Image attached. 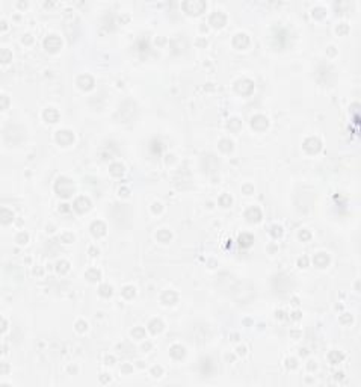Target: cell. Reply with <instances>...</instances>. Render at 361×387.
<instances>
[{
    "label": "cell",
    "mask_w": 361,
    "mask_h": 387,
    "mask_svg": "<svg viewBox=\"0 0 361 387\" xmlns=\"http://www.w3.org/2000/svg\"><path fill=\"white\" fill-rule=\"evenodd\" d=\"M54 188H56V192L62 197H70L74 192V185L71 183V180L65 179V177H59Z\"/></svg>",
    "instance_id": "6da1fadb"
},
{
    "label": "cell",
    "mask_w": 361,
    "mask_h": 387,
    "mask_svg": "<svg viewBox=\"0 0 361 387\" xmlns=\"http://www.w3.org/2000/svg\"><path fill=\"white\" fill-rule=\"evenodd\" d=\"M183 8L186 9V12L189 14H199L206 9V3L204 2H199V0H193V2H184L183 3Z\"/></svg>",
    "instance_id": "7a4b0ae2"
},
{
    "label": "cell",
    "mask_w": 361,
    "mask_h": 387,
    "mask_svg": "<svg viewBox=\"0 0 361 387\" xmlns=\"http://www.w3.org/2000/svg\"><path fill=\"white\" fill-rule=\"evenodd\" d=\"M236 89H237V92H240V94L248 95V94L252 92L254 83H252L251 80H248V79H242V80H239V82L236 83Z\"/></svg>",
    "instance_id": "3957f363"
},
{
    "label": "cell",
    "mask_w": 361,
    "mask_h": 387,
    "mask_svg": "<svg viewBox=\"0 0 361 387\" xmlns=\"http://www.w3.org/2000/svg\"><path fill=\"white\" fill-rule=\"evenodd\" d=\"M60 45H62V41H60L56 35H50L49 38H45V39H44V47H45L47 50H50V52H56V50H59Z\"/></svg>",
    "instance_id": "277c9868"
},
{
    "label": "cell",
    "mask_w": 361,
    "mask_h": 387,
    "mask_svg": "<svg viewBox=\"0 0 361 387\" xmlns=\"http://www.w3.org/2000/svg\"><path fill=\"white\" fill-rule=\"evenodd\" d=\"M56 141L60 145H68V144H71L74 141V135L70 130H59L56 133Z\"/></svg>",
    "instance_id": "5b68a950"
},
{
    "label": "cell",
    "mask_w": 361,
    "mask_h": 387,
    "mask_svg": "<svg viewBox=\"0 0 361 387\" xmlns=\"http://www.w3.org/2000/svg\"><path fill=\"white\" fill-rule=\"evenodd\" d=\"M304 148L308 151V153H317L320 150V141L317 138H308L305 142H304Z\"/></svg>",
    "instance_id": "8992f818"
},
{
    "label": "cell",
    "mask_w": 361,
    "mask_h": 387,
    "mask_svg": "<svg viewBox=\"0 0 361 387\" xmlns=\"http://www.w3.org/2000/svg\"><path fill=\"white\" fill-rule=\"evenodd\" d=\"M267 118L266 117H263V115H255V117H252V120H251V126L254 127V129L257 130H265L267 127Z\"/></svg>",
    "instance_id": "52a82bcc"
},
{
    "label": "cell",
    "mask_w": 361,
    "mask_h": 387,
    "mask_svg": "<svg viewBox=\"0 0 361 387\" xmlns=\"http://www.w3.org/2000/svg\"><path fill=\"white\" fill-rule=\"evenodd\" d=\"M245 216H246V219H248L250 222H257V221L261 219V212H260L258 207H250V209L246 210Z\"/></svg>",
    "instance_id": "ba28073f"
},
{
    "label": "cell",
    "mask_w": 361,
    "mask_h": 387,
    "mask_svg": "<svg viewBox=\"0 0 361 387\" xmlns=\"http://www.w3.org/2000/svg\"><path fill=\"white\" fill-rule=\"evenodd\" d=\"M89 207H91V201L85 197H79L77 200L74 201V209H76L77 212H85V210H88Z\"/></svg>",
    "instance_id": "9c48e42d"
},
{
    "label": "cell",
    "mask_w": 361,
    "mask_h": 387,
    "mask_svg": "<svg viewBox=\"0 0 361 387\" xmlns=\"http://www.w3.org/2000/svg\"><path fill=\"white\" fill-rule=\"evenodd\" d=\"M77 85L82 88V89H91L94 86V80L91 76L88 74H83V76H79L77 79Z\"/></svg>",
    "instance_id": "30bf717a"
},
{
    "label": "cell",
    "mask_w": 361,
    "mask_h": 387,
    "mask_svg": "<svg viewBox=\"0 0 361 387\" xmlns=\"http://www.w3.org/2000/svg\"><path fill=\"white\" fill-rule=\"evenodd\" d=\"M233 44H234V47H237V49H245L248 44H250V39H248V36L245 34H237L236 36H234V39H233Z\"/></svg>",
    "instance_id": "8fae6325"
},
{
    "label": "cell",
    "mask_w": 361,
    "mask_h": 387,
    "mask_svg": "<svg viewBox=\"0 0 361 387\" xmlns=\"http://www.w3.org/2000/svg\"><path fill=\"white\" fill-rule=\"evenodd\" d=\"M225 15H224L222 12H215V14H212V17H210V24H213L215 27H221L225 24Z\"/></svg>",
    "instance_id": "7c38bea8"
},
{
    "label": "cell",
    "mask_w": 361,
    "mask_h": 387,
    "mask_svg": "<svg viewBox=\"0 0 361 387\" xmlns=\"http://www.w3.org/2000/svg\"><path fill=\"white\" fill-rule=\"evenodd\" d=\"M91 233H92L94 236H97V238H100V236H103L104 233H106V225H104L101 221L92 222V225H91Z\"/></svg>",
    "instance_id": "4fadbf2b"
},
{
    "label": "cell",
    "mask_w": 361,
    "mask_h": 387,
    "mask_svg": "<svg viewBox=\"0 0 361 387\" xmlns=\"http://www.w3.org/2000/svg\"><path fill=\"white\" fill-rule=\"evenodd\" d=\"M313 262H314V265L319 268H325L329 263V259H328L327 254H323V253H319L317 256H314V259H313Z\"/></svg>",
    "instance_id": "5bb4252c"
},
{
    "label": "cell",
    "mask_w": 361,
    "mask_h": 387,
    "mask_svg": "<svg viewBox=\"0 0 361 387\" xmlns=\"http://www.w3.org/2000/svg\"><path fill=\"white\" fill-rule=\"evenodd\" d=\"M252 242H254V238H252L251 234H248V233H242L240 236H239V245H240V247H243V248H248V247H251V245H252Z\"/></svg>",
    "instance_id": "9a60e30c"
},
{
    "label": "cell",
    "mask_w": 361,
    "mask_h": 387,
    "mask_svg": "<svg viewBox=\"0 0 361 387\" xmlns=\"http://www.w3.org/2000/svg\"><path fill=\"white\" fill-rule=\"evenodd\" d=\"M162 302L163 304H174V302H177V293L172 292V290H166L162 295Z\"/></svg>",
    "instance_id": "2e32d148"
},
{
    "label": "cell",
    "mask_w": 361,
    "mask_h": 387,
    "mask_svg": "<svg viewBox=\"0 0 361 387\" xmlns=\"http://www.w3.org/2000/svg\"><path fill=\"white\" fill-rule=\"evenodd\" d=\"M169 353H171V355L174 357V358H177V360L183 358V357H184V354H186V353H184V348H183V346H180V345H174Z\"/></svg>",
    "instance_id": "e0dca14e"
},
{
    "label": "cell",
    "mask_w": 361,
    "mask_h": 387,
    "mask_svg": "<svg viewBox=\"0 0 361 387\" xmlns=\"http://www.w3.org/2000/svg\"><path fill=\"white\" fill-rule=\"evenodd\" d=\"M213 369V364H212V360L210 358H201V372L204 375H209Z\"/></svg>",
    "instance_id": "ac0fdd59"
},
{
    "label": "cell",
    "mask_w": 361,
    "mask_h": 387,
    "mask_svg": "<svg viewBox=\"0 0 361 387\" xmlns=\"http://www.w3.org/2000/svg\"><path fill=\"white\" fill-rule=\"evenodd\" d=\"M44 118L47 121H50V123H56L58 118H59V113H58V111H54V109H47V111L44 112Z\"/></svg>",
    "instance_id": "d6986e66"
},
{
    "label": "cell",
    "mask_w": 361,
    "mask_h": 387,
    "mask_svg": "<svg viewBox=\"0 0 361 387\" xmlns=\"http://www.w3.org/2000/svg\"><path fill=\"white\" fill-rule=\"evenodd\" d=\"M150 331L151 333H159V331H162V328H163V324H162V321H159V319H154V321H151L150 322Z\"/></svg>",
    "instance_id": "ffe728a7"
},
{
    "label": "cell",
    "mask_w": 361,
    "mask_h": 387,
    "mask_svg": "<svg viewBox=\"0 0 361 387\" xmlns=\"http://www.w3.org/2000/svg\"><path fill=\"white\" fill-rule=\"evenodd\" d=\"M328 358H329L331 364H337V363H340V361L343 360V354H340L338 351H333V353H329Z\"/></svg>",
    "instance_id": "44dd1931"
},
{
    "label": "cell",
    "mask_w": 361,
    "mask_h": 387,
    "mask_svg": "<svg viewBox=\"0 0 361 387\" xmlns=\"http://www.w3.org/2000/svg\"><path fill=\"white\" fill-rule=\"evenodd\" d=\"M156 238H157V241L165 242V243H166V242L171 241V233L168 232V230H160V232H157Z\"/></svg>",
    "instance_id": "7402d4cb"
},
{
    "label": "cell",
    "mask_w": 361,
    "mask_h": 387,
    "mask_svg": "<svg viewBox=\"0 0 361 387\" xmlns=\"http://www.w3.org/2000/svg\"><path fill=\"white\" fill-rule=\"evenodd\" d=\"M12 219H14V213L9 212L8 209H2V221H3V224H8Z\"/></svg>",
    "instance_id": "603a6c76"
},
{
    "label": "cell",
    "mask_w": 361,
    "mask_h": 387,
    "mask_svg": "<svg viewBox=\"0 0 361 387\" xmlns=\"http://www.w3.org/2000/svg\"><path fill=\"white\" fill-rule=\"evenodd\" d=\"M86 278H88L89 281H97V280H100V272H98L97 269H89V271L86 272Z\"/></svg>",
    "instance_id": "cb8c5ba5"
},
{
    "label": "cell",
    "mask_w": 361,
    "mask_h": 387,
    "mask_svg": "<svg viewBox=\"0 0 361 387\" xmlns=\"http://www.w3.org/2000/svg\"><path fill=\"white\" fill-rule=\"evenodd\" d=\"M111 172L113 174V175L118 177V175H121V174L124 172V166H122L121 164H112L111 165Z\"/></svg>",
    "instance_id": "d4e9b609"
},
{
    "label": "cell",
    "mask_w": 361,
    "mask_h": 387,
    "mask_svg": "<svg viewBox=\"0 0 361 387\" xmlns=\"http://www.w3.org/2000/svg\"><path fill=\"white\" fill-rule=\"evenodd\" d=\"M219 148H221L222 151H225V153L231 151V148H233L231 141H228V139H222V141L219 142Z\"/></svg>",
    "instance_id": "484cf974"
},
{
    "label": "cell",
    "mask_w": 361,
    "mask_h": 387,
    "mask_svg": "<svg viewBox=\"0 0 361 387\" xmlns=\"http://www.w3.org/2000/svg\"><path fill=\"white\" fill-rule=\"evenodd\" d=\"M68 269H70L68 262H65V260H60V262H58V272H59V274H65Z\"/></svg>",
    "instance_id": "4316f807"
},
{
    "label": "cell",
    "mask_w": 361,
    "mask_h": 387,
    "mask_svg": "<svg viewBox=\"0 0 361 387\" xmlns=\"http://www.w3.org/2000/svg\"><path fill=\"white\" fill-rule=\"evenodd\" d=\"M100 295H101V296H111L112 287L109 286V284H103V286L100 287Z\"/></svg>",
    "instance_id": "83f0119b"
},
{
    "label": "cell",
    "mask_w": 361,
    "mask_h": 387,
    "mask_svg": "<svg viewBox=\"0 0 361 387\" xmlns=\"http://www.w3.org/2000/svg\"><path fill=\"white\" fill-rule=\"evenodd\" d=\"M132 336H133L135 339H144L145 330H144V328H135V330L132 331Z\"/></svg>",
    "instance_id": "f1b7e54d"
},
{
    "label": "cell",
    "mask_w": 361,
    "mask_h": 387,
    "mask_svg": "<svg viewBox=\"0 0 361 387\" xmlns=\"http://www.w3.org/2000/svg\"><path fill=\"white\" fill-rule=\"evenodd\" d=\"M219 203H221V206L228 207L231 204V198H230V195H222V197L219 198Z\"/></svg>",
    "instance_id": "f546056e"
},
{
    "label": "cell",
    "mask_w": 361,
    "mask_h": 387,
    "mask_svg": "<svg viewBox=\"0 0 361 387\" xmlns=\"http://www.w3.org/2000/svg\"><path fill=\"white\" fill-rule=\"evenodd\" d=\"M122 295L126 296V298H132V296H135V287H132V286H127L124 290H122Z\"/></svg>",
    "instance_id": "4dcf8cb0"
},
{
    "label": "cell",
    "mask_w": 361,
    "mask_h": 387,
    "mask_svg": "<svg viewBox=\"0 0 361 387\" xmlns=\"http://www.w3.org/2000/svg\"><path fill=\"white\" fill-rule=\"evenodd\" d=\"M151 150H153V153H160V150H162V144L159 142V141H153L151 142Z\"/></svg>",
    "instance_id": "1f68e13d"
},
{
    "label": "cell",
    "mask_w": 361,
    "mask_h": 387,
    "mask_svg": "<svg viewBox=\"0 0 361 387\" xmlns=\"http://www.w3.org/2000/svg\"><path fill=\"white\" fill-rule=\"evenodd\" d=\"M271 233H272V236H274V238H280V236L283 234V228H281L280 225H274V227H272V232H271Z\"/></svg>",
    "instance_id": "d6a6232c"
},
{
    "label": "cell",
    "mask_w": 361,
    "mask_h": 387,
    "mask_svg": "<svg viewBox=\"0 0 361 387\" xmlns=\"http://www.w3.org/2000/svg\"><path fill=\"white\" fill-rule=\"evenodd\" d=\"M27 239H29V236H27L26 233H20L17 236V242L18 243H26Z\"/></svg>",
    "instance_id": "836d02e7"
},
{
    "label": "cell",
    "mask_w": 361,
    "mask_h": 387,
    "mask_svg": "<svg viewBox=\"0 0 361 387\" xmlns=\"http://www.w3.org/2000/svg\"><path fill=\"white\" fill-rule=\"evenodd\" d=\"M60 241L65 242V243H70V242L74 241V236H73V234H64V236L60 238Z\"/></svg>",
    "instance_id": "e575fe53"
},
{
    "label": "cell",
    "mask_w": 361,
    "mask_h": 387,
    "mask_svg": "<svg viewBox=\"0 0 361 387\" xmlns=\"http://www.w3.org/2000/svg\"><path fill=\"white\" fill-rule=\"evenodd\" d=\"M151 372H153V375H154V377H160V375H162V372H163V369H162L160 366H154V368L151 369Z\"/></svg>",
    "instance_id": "d590c367"
},
{
    "label": "cell",
    "mask_w": 361,
    "mask_h": 387,
    "mask_svg": "<svg viewBox=\"0 0 361 387\" xmlns=\"http://www.w3.org/2000/svg\"><path fill=\"white\" fill-rule=\"evenodd\" d=\"M310 238H311V234H310L308 232H305V230H302V232L299 233V239H302V241H308Z\"/></svg>",
    "instance_id": "8d00e7d4"
},
{
    "label": "cell",
    "mask_w": 361,
    "mask_h": 387,
    "mask_svg": "<svg viewBox=\"0 0 361 387\" xmlns=\"http://www.w3.org/2000/svg\"><path fill=\"white\" fill-rule=\"evenodd\" d=\"M76 327H77V331H85L86 330V322H83V321H79L77 324H76Z\"/></svg>",
    "instance_id": "74e56055"
},
{
    "label": "cell",
    "mask_w": 361,
    "mask_h": 387,
    "mask_svg": "<svg viewBox=\"0 0 361 387\" xmlns=\"http://www.w3.org/2000/svg\"><path fill=\"white\" fill-rule=\"evenodd\" d=\"M286 366H287V368H292V369H295V368H296V360H295V358H289V360L286 361Z\"/></svg>",
    "instance_id": "f35d334b"
},
{
    "label": "cell",
    "mask_w": 361,
    "mask_h": 387,
    "mask_svg": "<svg viewBox=\"0 0 361 387\" xmlns=\"http://www.w3.org/2000/svg\"><path fill=\"white\" fill-rule=\"evenodd\" d=\"M9 58H11V53H9L8 50H3V52H2V60H3V62H8Z\"/></svg>",
    "instance_id": "ab89813d"
},
{
    "label": "cell",
    "mask_w": 361,
    "mask_h": 387,
    "mask_svg": "<svg viewBox=\"0 0 361 387\" xmlns=\"http://www.w3.org/2000/svg\"><path fill=\"white\" fill-rule=\"evenodd\" d=\"M307 263H308L307 257H301L299 260H298V265H299L301 268H305V266H307Z\"/></svg>",
    "instance_id": "60d3db41"
},
{
    "label": "cell",
    "mask_w": 361,
    "mask_h": 387,
    "mask_svg": "<svg viewBox=\"0 0 361 387\" xmlns=\"http://www.w3.org/2000/svg\"><path fill=\"white\" fill-rule=\"evenodd\" d=\"M340 322H343V324H346V322H352V316H351V315L342 316V318H340Z\"/></svg>",
    "instance_id": "b9f144b4"
},
{
    "label": "cell",
    "mask_w": 361,
    "mask_h": 387,
    "mask_svg": "<svg viewBox=\"0 0 361 387\" xmlns=\"http://www.w3.org/2000/svg\"><path fill=\"white\" fill-rule=\"evenodd\" d=\"M344 32H348V26L346 24H342V26L337 27V34H344Z\"/></svg>",
    "instance_id": "7bdbcfd3"
},
{
    "label": "cell",
    "mask_w": 361,
    "mask_h": 387,
    "mask_svg": "<svg viewBox=\"0 0 361 387\" xmlns=\"http://www.w3.org/2000/svg\"><path fill=\"white\" fill-rule=\"evenodd\" d=\"M160 210H162V206L159 203H154L153 204V212H160Z\"/></svg>",
    "instance_id": "ee69618b"
},
{
    "label": "cell",
    "mask_w": 361,
    "mask_h": 387,
    "mask_svg": "<svg viewBox=\"0 0 361 387\" xmlns=\"http://www.w3.org/2000/svg\"><path fill=\"white\" fill-rule=\"evenodd\" d=\"M322 11H323V9L317 8V9H316V12H313V15H316V17H322V15H323V14H322Z\"/></svg>",
    "instance_id": "f6af8a7d"
},
{
    "label": "cell",
    "mask_w": 361,
    "mask_h": 387,
    "mask_svg": "<svg viewBox=\"0 0 361 387\" xmlns=\"http://www.w3.org/2000/svg\"><path fill=\"white\" fill-rule=\"evenodd\" d=\"M59 210H60V212H68L70 206H68V204H62V207H59Z\"/></svg>",
    "instance_id": "bcb514c9"
},
{
    "label": "cell",
    "mask_w": 361,
    "mask_h": 387,
    "mask_svg": "<svg viewBox=\"0 0 361 387\" xmlns=\"http://www.w3.org/2000/svg\"><path fill=\"white\" fill-rule=\"evenodd\" d=\"M106 364H113V357H106Z\"/></svg>",
    "instance_id": "7dc6e473"
},
{
    "label": "cell",
    "mask_w": 361,
    "mask_h": 387,
    "mask_svg": "<svg viewBox=\"0 0 361 387\" xmlns=\"http://www.w3.org/2000/svg\"><path fill=\"white\" fill-rule=\"evenodd\" d=\"M101 381H103V383H107V381H111V377H106V374H103V377H101Z\"/></svg>",
    "instance_id": "c3c4849f"
},
{
    "label": "cell",
    "mask_w": 361,
    "mask_h": 387,
    "mask_svg": "<svg viewBox=\"0 0 361 387\" xmlns=\"http://www.w3.org/2000/svg\"><path fill=\"white\" fill-rule=\"evenodd\" d=\"M89 253H91V256H97V254H98V249L91 248V249H89Z\"/></svg>",
    "instance_id": "681fc988"
},
{
    "label": "cell",
    "mask_w": 361,
    "mask_h": 387,
    "mask_svg": "<svg viewBox=\"0 0 361 387\" xmlns=\"http://www.w3.org/2000/svg\"><path fill=\"white\" fill-rule=\"evenodd\" d=\"M30 41H32L30 35H26V38H23V43H30Z\"/></svg>",
    "instance_id": "f907efd6"
},
{
    "label": "cell",
    "mask_w": 361,
    "mask_h": 387,
    "mask_svg": "<svg viewBox=\"0 0 361 387\" xmlns=\"http://www.w3.org/2000/svg\"><path fill=\"white\" fill-rule=\"evenodd\" d=\"M6 103H8V98H6V95H3V106H2L3 109L6 107Z\"/></svg>",
    "instance_id": "816d5d0a"
},
{
    "label": "cell",
    "mask_w": 361,
    "mask_h": 387,
    "mask_svg": "<svg viewBox=\"0 0 361 387\" xmlns=\"http://www.w3.org/2000/svg\"><path fill=\"white\" fill-rule=\"evenodd\" d=\"M342 378H343V374H342V372L335 374V379H342Z\"/></svg>",
    "instance_id": "f5cc1de1"
},
{
    "label": "cell",
    "mask_w": 361,
    "mask_h": 387,
    "mask_svg": "<svg viewBox=\"0 0 361 387\" xmlns=\"http://www.w3.org/2000/svg\"><path fill=\"white\" fill-rule=\"evenodd\" d=\"M237 351H239V354H240V355H243V354H245V351H246V349H245V348H243V346H240V348H239V349H237Z\"/></svg>",
    "instance_id": "db71d44e"
},
{
    "label": "cell",
    "mask_w": 361,
    "mask_h": 387,
    "mask_svg": "<svg viewBox=\"0 0 361 387\" xmlns=\"http://www.w3.org/2000/svg\"><path fill=\"white\" fill-rule=\"evenodd\" d=\"M308 369H316V364H313V361H310V364H308Z\"/></svg>",
    "instance_id": "11a10c76"
},
{
    "label": "cell",
    "mask_w": 361,
    "mask_h": 387,
    "mask_svg": "<svg viewBox=\"0 0 361 387\" xmlns=\"http://www.w3.org/2000/svg\"><path fill=\"white\" fill-rule=\"evenodd\" d=\"M243 191H245V192H251V191H252V188H251V186H245V188H243Z\"/></svg>",
    "instance_id": "9f6ffc18"
},
{
    "label": "cell",
    "mask_w": 361,
    "mask_h": 387,
    "mask_svg": "<svg viewBox=\"0 0 361 387\" xmlns=\"http://www.w3.org/2000/svg\"><path fill=\"white\" fill-rule=\"evenodd\" d=\"M299 354H301V355H307V349H301V353Z\"/></svg>",
    "instance_id": "6f0895ef"
},
{
    "label": "cell",
    "mask_w": 361,
    "mask_h": 387,
    "mask_svg": "<svg viewBox=\"0 0 361 387\" xmlns=\"http://www.w3.org/2000/svg\"><path fill=\"white\" fill-rule=\"evenodd\" d=\"M122 370H126V372H127V370H132V368H130V366H124V368H122Z\"/></svg>",
    "instance_id": "680465c9"
}]
</instances>
